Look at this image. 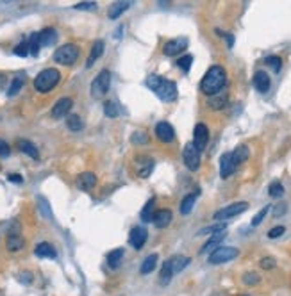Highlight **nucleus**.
I'll list each match as a JSON object with an SVG mask.
<instances>
[{
    "label": "nucleus",
    "instance_id": "1",
    "mask_svg": "<svg viewBox=\"0 0 291 296\" xmlns=\"http://www.w3.org/2000/svg\"><path fill=\"white\" fill-rule=\"evenodd\" d=\"M227 84V73H225V68L220 65H215L205 72L204 79L200 80V91L207 96H215L220 95L222 89Z\"/></svg>",
    "mask_w": 291,
    "mask_h": 296
},
{
    "label": "nucleus",
    "instance_id": "2",
    "mask_svg": "<svg viewBox=\"0 0 291 296\" xmlns=\"http://www.w3.org/2000/svg\"><path fill=\"white\" fill-rule=\"evenodd\" d=\"M147 87L154 91L163 102H174L177 98V84L170 79L159 75H148L147 77Z\"/></svg>",
    "mask_w": 291,
    "mask_h": 296
},
{
    "label": "nucleus",
    "instance_id": "3",
    "mask_svg": "<svg viewBox=\"0 0 291 296\" xmlns=\"http://www.w3.org/2000/svg\"><path fill=\"white\" fill-rule=\"evenodd\" d=\"M61 80V73L56 68H47L41 73H38V77L34 79V87L36 91L39 93H49L52 91L54 87L59 84Z\"/></svg>",
    "mask_w": 291,
    "mask_h": 296
},
{
    "label": "nucleus",
    "instance_id": "4",
    "mask_svg": "<svg viewBox=\"0 0 291 296\" xmlns=\"http://www.w3.org/2000/svg\"><path fill=\"white\" fill-rule=\"evenodd\" d=\"M77 59H79V46L73 45V43H66V45L59 46V48L54 52V61H56L57 65L72 66Z\"/></svg>",
    "mask_w": 291,
    "mask_h": 296
},
{
    "label": "nucleus",
    "instance_id": "5",
    "mask_svg": "<svg viewBox=\"0 0 291 296\" xmlns=\"http://www.w3.org/2000/svg\"><path fill=\"white\" fill-rule=\"evenodd\" d=\"M109 86H111V72L109 70H102L93 79V82H91V95L95 98H102L109 91Z\"/></svg>",
    "mask_w": 291,
    "mask_h": 296
},
{
    "label": "nucleus",
    "instance_id": "6",
    "mask_svg": "<svg viewBox=\"0 0 291 296\" xmlns=\"http://www.w3.org/2000/svg\"><path fill=\"white\" fill-rule=\"evenodd\" d=\"M239 255V250L234 246H218L209 254V262L211 264H223L229 262L232 259H236Z\"/></svg>",
    "mask_w": 291,
    "mask_h": 296
},
{
    "label": "nucleus",
    "instance_id": "7",
    "mask_svg": "<svg viewBox=\"0 0 291 296\" xmlns=\"http://www.w3.org/2000/svg\"><path fill=\"white\" fill-rule=\"evenodd\" d=\"M182 161H184L186 168L191 171H197L200 168V152H198L193 143H186L184 152H182Z\"/></svg>",
    "mask_w": 291,
    "mask_h": 296
},
{
    "label": "nucleus",
    "instance_id": "8",
    "mask_svg": "<svg viewBox=\"0 0 291 296\" xmlns=\"http://www.w3.org/2000/svg\"><path fill=\"white\" fill-rule=\"evenodd\" d=\"M248 209V204L246 202H236V204H231L227 205V207H223V209L216 211L215 213V220H229V218H234L238 216V214L245 213V211Z\"/></svg>",
    "mask_w": 291,
    "mask_h": 296
},
{
    "label": "nucleus",
    "instance_id": "9",
    "mask_svg": "<svg viewBox=\"0 0 291 296\" xmlns=\"http://www.w3.org/2000/svg\"><path fill=\"white\" fill-rule=\"evenodd\" d=\"M209 141V129L204 125V123H198L195 125V130H193V144L197 148L198 152H202L205 146H207Z\"/></svg>",
    "mask_w": 291,
    "mask_h": 296
},
{
    "label": "nucleus",
    "instance_id": "10",
    "mask_svg": "<svg viewBox=\"0 0 291 296\" xmlns=\"http://www.w3.org/2000/svg\"><path fill=\"white\" fill-rule=\"evenodd\" d=\"M147 239L148 232L145 227H134L131 230V234H129V243L133 244V248H136V250H141L145 246V243H147Z\"/></svg>",
    "mask_w": 291,
    "mask_h": 296
},
{
    "label": "nucleus",
    "instance_id": "11",
    "mask_svg": "<svg viewBox=\"0 0 291 296\" xmlns=\"http://www.w3.org/2000/svg\"><path fill=\"white\" fill-rule=\"evenodd\" d=\"M188 48V38H175L167 41V45L163 46V52L167 56L174 57V56H181V52Z\"/></svg>",
    "mask_w": 291,
    "mask_h": 296
},
{
    "label": "nucleus",
    "instance_id": "12",
    "mask_svg": "<svg viewBox=\"0 0 291 296\" xmlns=\"http://www.w3.org/2000/svg\"><path fill=\"white\" fill-rule=\"evenodd\" d=\"M155 136H157L159 141H163V143H172L175 139V130L168 122H159L155 125Z\"/></svg>",
    "mask_w": 291,
    "mask_h": 296
},
{
    "label": "nucleus",
    "instance_id": "13",
    "mask_svg": "<svg viewBox=\"0 0 291 296\" xmlns=\"http://www.w3.org/2000/svg\"><path fill=\"white\" fill-rule=\"evenodd\" d=\"M73 106V100L72 98H59L56 104H54L52 111H50V114H52V118H63V116H68L70 109H72Z\"/></svg>",
    "mask_w": 291,
    "mask_h": 296
},
{
    "label": "nucleus",
    "instance_id": "14",
    "mask_svg": "<svg viewBox=\"0 0 291 296\" xmlns=\"http://www.w3.org/2000/svg\"><path fill=\"white\" fill-rule=\"evenodd\" d=\"M234 171H236V164L232 161L231 152H225L220 157V175H222V179H229Z\"/></svg>",
    "mask_w": 291,
    "mask_h": 296
},
{
    "label": "nucleus",
    "instance_id": "15",
    "mask_svg": "<svg viewBox=\"0 0 291 296\" xmlns=\"http://www.w3.org/2000/svg\"><path fill=\"white\" fill-rule=\"evenodd\" d=\"M152 170H154V159L152 157H147V156L136 157V171L141 179L150 177Z\"/></svg>",
    "mask_w": 291,
    "mask_h": 296
},
{
    "label": "nucleus",
    "instance_id": "16",
    "mask_svg": "<svg viewBox=\"0 0 291 296\" xmlns=\"http://www.w3.org/2000/svg\"><path fill=\"white\" fill-rule=\"evenodd\" d=\"M172 218H174V214H172L170 209H159L154 213L152 223H154L157 228H167L168 225L172 223Z\"/></svg>",
    "mask_w": 291,
    "mask_h": 296
},
{
    "label": "nucleus",
    "instance_id": "17",
    "mask_svg": "<svg viewBox=\"0 0 291 296\" xmlns=\"http://www.w3.org/2000/svg\"><path fill=\"white\" fill-rule=\"evenodd\" d=\"M131 4H133L131 0H125V2L123 0H120V2H113V4L109 6V9H107V16H109L111 20L120 18V16L131 8Z\"/></svg>",
    "mask_w": 291,
    "mask_h": 296
},
{
    "label": "nucleus",
    "instance_id": "18",
    "mask_svg": "<svg viewBox=\"0 0 291 296\" xmlns=\"http://www.w3.org/2000/svg\"><path fill=\"white\" fill-rule=\"evenodd\" d=\"M97 186V175L91 173V171H84L80 173V177L77 179V187L82 191H90Z\"/></svg>",
    "mask_w": 291,
    "mask_h": 296
},
{
    "label": "nucleus",
    "instance_id": "19",
    "mask_svg": "<svg viewBox=\"0 0 291 296\" xmlns=\"http://www.w3.org/2000/svg\"><path fill=\"white\" fill-rule=\"evenodd\" d=\"M254 86H256V89L259 93H266L270 89V77L266 72H263V70H259V72H256V75H254Z\"/></svg>",
    "mask_w": 291,
    "mask_h": 296
},
{
    "label": "nucleus",
    "instance_id": "20",
    "mask_svg": "<svg viewBox=\"0 0 291 296\" xmlns=\"http://www.w3.org/2000/svg\"><path fill=\"white\" fill-rule=\"evenodd\" d=\"M8 250L9 252H18V250H22L23 246H25V243H23V237L20 235V232L18 230H13L11 234L8 235Z\"/></svg>",
    "mask_w": 291,
    "mask_h": 296
},
{
    "label": "nucleus",
    "instance_id": "21",
    "mask_svg": "<svg viewBox=\"0 0 291 296\" xmlns=\"http://www.w3.org/2000/svg\"><path fill=\"white\" fill-rule=\"evenodd\" d=\"M56 41H57V32L52 27H47V29H43L39 32V43H41V46H52L56 45Z\"/></svg>",
    "mask_w": 291,
    "mask_h": 296
},
{
    "label": "nucleus",
    "instance_id": "22",
    "mask_svg": "<svg viewBox=\"0 0 291 296\" xmlns=\"http://www.w3.org/2000/svg\"><path fill=\"white\" fill-rule=\"evenodd\" d=\"M167 262L170 264L172 271H174V275H175V273H181L186 266L189 264V257H184V255H174V257L168 259Z\"/></svg>",
    "mask_w": 291,
    "mask_h": 296
},
{
    "label": "nucleus",
    "instance_id": "23",
    "mask_svg": "<svg viewBox=\"0 0 291 296\" xmlns=\"http://www.w3.org/2000/svg\"><path fill=\"white\" fill-rule=\"evenodd\" d=\"M34 254L41 259H56L57 252L54 250V246L50 243H39L38 246L34 248Z\"/></svg>",
    "mask_w": 291,
    "mask_h": 296
},
{
    "label": "nucleus",
    "instance_id": "24",
    "mask_svg": "<svg viewBox=\"0 0 291 296\" xmlns=\"http://www.w3.org/2000/svg\"><path fill=\"white\" fill-rule=\"evenodd\" d=\"M195 202H197V193H189V194H186V196L182 198L181 207H179L182 216H188V214L191 213V209L195 207Z\"/></svg>",
    "mask_w": 291,
    "mask_h": 296
},
{
    "label": "nucleus",
    "instance_id": "25",
    "mask_svg": "<svg viewBox=\"0 0 291 296\" xmlns=\"http://www.w3.org/2000/svg\"><path fill=\"white\" fill-rule=\"evenodd\" d=\"M18 148L22 150L23 154H27L29 157H32V159L38 161L39 159V152H38V148H36V144H32L30 141L27 139H20L18 141Z\"/></svg>",
    "mask_w": 291,
    "mask_h": 296
},
{
    "label": "nucleus",
    "instance_id": "26",
    "mask_svg": "<svg viewBox=\"0 0 291 296\" xmlns=\"http://www.w3.org/2000/svg\"><path fill=\"white\" fill-rule=\"evenodd\" d=\"M121 261H123V250H121V248H114V250H111L109 254H107V264H109V268H113V270L120 268Z\"/></svg>",
    "mask_w": 291,
    "mask_h": 296
},
{
    "label": "nucleus",
    "instance_id": "27",
    "mask_svg": "<svg viewBox=\"0 0 291 296\" xmlns=\"http://www.w3.org/2000/svg\"><path fill=\"white\" fill-rule=\"evenodd\" d=\"M157 259H159V255H157V254H150V255H148V257L143 261V264H141L140 273H141V275L152 273V271L155 270V266H157Z\"/></svg>",
    "mask_w": 291,
    "mask_h": 296
},
{
    "label": "nucleus",
    "instance_id": "28",
    "mask_svg": "<svg viewBox=\"0 0 291 296\" xmlns=\"http://www.w3.org/2000/svg\"><path fill=\"white\" fill-rule=\"evenodd\" d=\"M231 156H232V161H234V164L238 166V164L245 163V161L248 159L250 150H248V146H245V144H239L234 152H231Z\"/></svg>",
    "mask_w": 291,
    "mask_h": 296
},
{
    "label": "nucleus",
    "instance_id": "29",
    "mask_svg": "<svg viewBox=\"0 0 291 296\" xmlns=\"http://www.w3.org/2000/svg\"><path fill=\"white\" fill-rule=\"evenodd\" d=\"M102 54H104V41L102 39H99V41H95L93 46H91V54H90V57H88V63H86L88 68H90V66L102 56Z\"/></svg>",
    "mask_w": 291,
    "mask_h": 296
},
{
    "label": "nucleus",
    "instance_id": "30",
    "mask_svg": "<svg viewBox=\"0 0 291 296\" xmlns=\"http://www.w3.org/2000/svg\"><path fill=\"white\" fill-rule=\"evenodd\" d=\"M66 127H68L72 132H80L84 129V123L80 120L79 114H68L66 116Z\"/></svg>",
    "mask_w": 291,
    "mask_h": 296
},
{
    "label": "nucleus",
    "instance_id": "31",
    "mask_svg": "<svg viewBox=\"0 0 291 296\" xmlns=\"http://www.w3.org/2000/svg\"><path fill=\"white\" fill-rule=\"evenodd\" d=\"M225 234H227V232H225V230H220V232H216V234H213L211 237H209L207 243L204 244V248H202V250H200L202 254H205V252H209V250H211V248H215L216 244H218L220 241H222L223 237H225Z\"/></svg>",
    "mask_w": 291,
    "mask_h": 296
},
{
    "label": "nucleus",
    "instance_id": "32",
    "mask_svg": "<svg viewBox=\"0 0 291 296\" xmlns=\"http://www.w3.org/2000/svg\"><path fill=\"white\" fill-rule=\"evenodd\" d=\"M23 82H25V75H18V77H15V79H13V82H11V86H9V89H8V96H15V95H18L20 89H22V87H23Z\"/></svg>",
    "mask_w": 291,
    "mask_h": 296
},
{
    "label": "nucleus",
    "instance_id": "33",
    "mask_svg": "<svg viewBox=\"0 0 291 296\" xmlns=\"http://www.w3.org/2000/svg\"><path fill=\"white\" fill-rule=\"evenodd\" d=\"M154 205H155V200L150 198V200L147 202V205L143 207V211H141V220H143L145 223L152 221V218H154Z\"/></svg>",
    "mask_w": 291,
    "mask_h": 296
},
{
    "label": "nucleus",
    "instance_id": "34",
    "mask_svg": "<svg viewBox=\"0 0 291 296\" xmlns=\"http://www.w3.org/2000/svg\"><path fill=\"white\" fill-rule=\"evenodd\" d=\"M172 278H174V271H172L170 264L164 262L163 268H161V275H159V282H161L163 285H167V284H170L172 282Z\"/></svg>",
    "mask_w": 291,
    "mask_h": 296
},
{
    "label": "nucleus",
    "instance_id": "35",
    "mask_svg": "<svg viewBox=\"0 0 291 296\" xmlns=\"http://www.w3.org/2000/svg\"><path fill=\"white\" fill-rule=\"evenodd\" d=\"M27 43H29V54H32V56H38L39 48H41V43H39V34H38V32L30 36Z\"/></svg>",
    "mask_w": 291,
    "mask_h": 296
},
{
    "label": "nucleus",
    "instance_id": "36",
    "mask_svg": "<svg viewBox=\"0 0 291 296\" xmlns=\"http://www.w3.org/2000/svg\"><path fill=\"white\" fill-rule=\"evenodd\" d=\"M225 104H227V95L209 96V107L211 109H222V107H225Z\"/></svg>",
    "mask_w": 291,
    "mask_h": 296
},
{
    "label": "nucleus",
    "instance_id": "37",
    "mask_svg": "<svg viewBox=\"0 0 291 296\" xmlns=\"http://www.w3.org/2000/svg\"><path fill=\"white\" fill-rule=\"evenodd\" d=\"M268 194L272 198H280L284 194V187H282V184L279 182V180H273L272 184H270V187H268Z\"/></svg>",
    "mask_w": 291,
    "mask_h": 296
},
{
    "label": "nucleus",
    "instance_id": "38",
    "mask_svg": "<svg viewBox=\"0 0 291 296\" xmlns=\"http://www.w3.org/2000/svg\"><path fill=\"white\" fill-rule=\"evenodd\" d=\"M265 63L270 66V68L273 70V73H279V72H280V68H282V59H280V57H277V56L266 57Z\"/></svg>",
    "mask_w": 291,
    "mask_h": 296
},
{
    "label": "nucleus",
    "instance_id": "39",
    "mask_svg": "<svg viewBox=\"0 0 291 296\" xmlns=\"http://www.w3.org/2000/svg\"><path fill=\"white\" fill-rule=\"evenodd\" d=\"M191 63H193V56H189V54H188V56H182L181 59H179V61H177V66H179V68H181L184 73H188V72H189V68H191Z\"/></svg>",
    "mask_w": 291,
    "mask_h": 296
},
{
    "label": "nucleus",
    "instance_id": "40",
    "mask_svg": "<svg viewBox=\"0 0 291 296\" xmlns=\"http://www.w3.org/2000/svg\"><path fill=\"white\" fill-rule=\"evenodd\" d=\"M104 113H106L107 118H118V107L114 106V102L107 100V102L104 104Z\"/></svg>",
    "mask_w": 291,
    "mask_h": 296
},
{
    "label": "nucleus",
    "instance_id": "41",
    "mask_svg": "<svg viewBox=\"0 0 291 296\" xmlns=\"http://www.w3.org/2000/svg\"><path fill=\"white\" fill-rule=\"evenodd\" d=\"M259 280H261V277L257 273H254V271H248V273L243 275V282H245L246 285H256V284H259Z\"/></svg>",
    "mask_w": 291,
    "mask_h": 296
},
{
    "label": "nucleus",
    "instance_id": "42",
    "mask_svg": "<svg viewBox=\"0 0 291 296\" xmlns=\"http://www.w3.org/2000/svg\"><path fill=\"white\" fill-rule=\"evenodd\" d=\"M270 209H272V207H270V205H266V207H263L261 211H259V213H257V216L254 218L252 220V227H257V225H261V221L265 220V216L266 214L270 213Z\"/></svg>",
    "mask_w": 291,
    "mask_h": 296
},
{
    "label": "nucleus",
    "instance_id": "43",
    "mask_svg": "<svg viewBox=\"0 0 291 296\" xmlns=\"http://www.w3.org/2000/svg\"><path fill=\"white\" fill-rule=\"evenodd\" d=\"M131 141H133L134 144H147V141H148V136L147 134H143V132H134L133 136H131Z\"/></svg>",
    "mask_w": 291,
    "mask_h": 296
},
{
    "label": "nucleus",
    "instance_id": "44",
    "mask_svg": "<svg viewBox=\"0 0 291 296\" xmlns=\"http://www.w3.org/2000/svg\"><path fill=\"white\" fill-rule=\"evenodd\" d=\"M15 54H16V56H20V57L29 56V43H27V41H22V43H20V45L15 48Z\"/></svg>",
    "mask_w": 291,
    "mask_h": 296
},
{
    "label": "nucleus",
    "instance_id": "45",
    "mask_svg": "<svg viewBox=\"0 0 291 296\" xmlns=\"http://www.w3.org/2000/svg\"><path fill=\"white\" fill-rule=\"evenodd\" d=\"M284 232H286V228H284V227H273L272 230L268 232V237H270V239H275V237H280Z\"/></svg>",
    "mask_w": 291,
    "mask_h": 296
},
{
    "label": "nucleus",
    "instance_id": "46",
    "mask_svg": "<svg viewBox=\"0 0 291 296\" xmlns=\"http://www.w3.org/2000/svg\"><path fill=\"white\" fill-rule=\"evenodd\" d=\"M261 268H263V270H273V268H275V259L265 257L261 261Z\"/></svg>",
    "mask_w": 291,
    "mask_h": 296
},
{
    "label": "nucleus",
    "instance_id": "47",
    "mask_svg": "<svg viewBox=\"0 0 291 296\" xmlns=\"http://www.w3.org/2000/svg\"><path fill=\"white\" fill-rule=\"evenodd\" d=\"M220 230H225V225H223V223L215 225V227H207V228H204V230H202L200 234H216V232H220Z\"/></svg>",
    "mask_w": 291,
    "mask_h": 296
},
{
    "label": "nucleus",
    "instance_id": "48",
    "mask_svg": "<svg viewBox=\"0 0 291 296\" xmlns=\"http://www.w3.org/2000/svg\"><path fill=\"white\" fill-rule=\"evenodd\" d=\"M9 154H11L9 144L4 139H0V157H9Z\"/></svg>",
    "mask_w": 291,
    "mask_h": 296
},
{
    "label": "nucleus",
    "instance_id": "49",
    "mask_svg": "<svg viewBox=\"0 0 291 296\" xmlns=\"http://www.w3.org/2000/svg\"><path fill=\"white\" fill-rule=\"evenodd\" d=\"M75 9H79V11H90V9H97V4L95 2H82V4H77Z\"/></svg>",
    "mask_w": 291,
    "mask_h": 296
},
{
    "label": "nucleus",
    "instance_id": "50",
    "mask_svg": "<svg viewBox=\"0 0 291 296\" xmlns=\"http://www.w3.org/2000/svg\"><path fill=\"white\" fill-rule=\"evenodd\" d=\"M284 213H286V204H282V205H277L275 209H273V216H275V218L282 216Z\"/></svg>",
    "mask_w": 291,
    "mask_h": 296
},
{
    "label": "nucleus",
    "instance_id": "51",
    "mask_svg": "<svg viewBox=\"0 0 291 296\" xmlns=\"http://www.w3.org/2000/svg\"><path fill=\"white\" fill-rule=\"evenodd\" d=\"M6 82H8V77H6L4 73H0V89L6 87Z\"/></svg>",
    "mask_w": 291,
    "mask_h": 296
},
{
    "label": "nucleus",
    "instance_id": "52",
    "mask_svg": "<svg viewBox=\"0 0 291 296\" xmlns=\"http://www.w3.org/2000/svg\"><path fill=\"white\" fill-rule=\"evenodd\" d=\"M8 179L11 180V182H22V177H20V175H9Z\"/></svg>",
    "mask_w": 291,
    "mask_h": 296
},
{
    "label": "nucleus",
    "instance_id": "53",
    "mask_svg": "<svg viewBox=\"0 0 291 296\" xmlns=\"http://www.w3.org/2000/svg\"><path fill=\"white\" fill-rule=\"evenodd\" d=\"M227 43H229V46H232V43H234V38H232V36H227Z\"/></svg>",
    "mask_w": 291,
    "mask_h": 296
}]
</instances>
